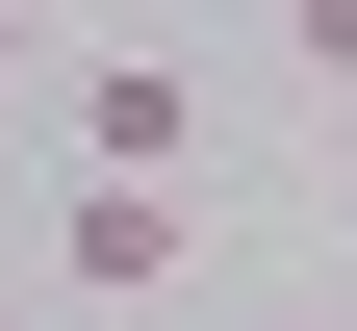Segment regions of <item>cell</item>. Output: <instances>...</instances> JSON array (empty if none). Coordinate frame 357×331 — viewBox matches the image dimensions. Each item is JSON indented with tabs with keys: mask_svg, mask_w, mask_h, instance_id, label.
<instances>
[{
	"mask_svg": "<svg viewBox=\"0 0 357 331\" xmlns=\"http://www.w3.org/2000/svg\"><path fill=\"white\" fill-rule=\"evenodd\" d=\"M52 306H178V178H77L52 204Z\"/></svg>",
	"mask_w": 357,
	"mask_h": 331,
	"instance_id": "6da1fadb",
	"label": "cell"
},
{
	"mask_svg": "<svg viewBox=\"0 0 357 331\" xmlns=\"http://www.w3.org/2000/svg\"><path fill=\"white\" fill-rule=\"evenodd\" d=\"M77 178H204V102H178V52H102V77H77Z\"/></svg>",
	"mask_w": 357,
	"mask_h": 331,
	"instance_id": "7a4b0ae2",
	"label": "cell"
},
{
	"mask_svg": "<svg viewBox=\"0 0 357 331\" xmlns=\"http://www.w3.org/2000/svg\"><path fill=\"white\" fill-rule=\"evenodd\" d=\"M281 52H306V77H357V0H281Z\"/></svg>",
	"mask_w": 357,
	"mask_h": 331,
	"instance_id": "3957f363",
	"label": "cell"
},
{
	"mask_svg": "<svg viewBox=\"0 0 357 331\" xmlns=\"http://www.w3.org/2000/svg\"><path fill=\"white\" fill-rule=\"evenodd\" d=\"M26 77H52V52H26V0H0V102H26Z\"/></svg>",
	"mask_w": 357,
	"mask_h": 331,
	"instance_id": "277c9868",
	"label": "cell"
},
{
	"mask_svg": "<svg viewBox=\"0 0 357 331\" xmlns=\"http://www.w3.org/2000/svg\"><path fill=\"white\" fill-rule=\"evenodd\" d=\"M0 331H77V306H0Z\"/></svg>",
	"mask_w": 357,
	"mask_h": 331,
	"instance_id": "5b68a950",
	"label": "cell"
},
{
	"mask_svg": "<svg viewBox=\"0 0 357 331\" xmlns=\"http://www.w3.org/2000/svg\"><path fill=\"white\" fill-rule=\"evenodd\" d=\"M230 331H281V306H230Z\"/></svg>",
	"mask_w": 357,
	"mask_h": 331,
	"instance_id": "8992f818",
	"label": "cell"
}]
</instances>
